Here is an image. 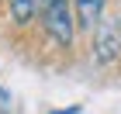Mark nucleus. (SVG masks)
<instances>
[{
  "label": "nucleus",
  "instance_id": "nucleus-2",
  "mask_svg": "<svg viewBox=\"0 0 121 114\" xmlns=\"http://www.w3.org/2000/svg\"><path fill=\"white\" fill-rule=\"evenodd\" d=\"M121 52V21L100 17V24L93 28V59L97 62H114Z\"/></svg>",
  "mask_w": 121,
  "mask_h": 114
},
{
  "label": "nucleus",
  "instance_id": "nucleus-5",
  "mask_svg": "<svg viewBox=\"0 0 121 114\" xmlns=\"http://www.w3.org/2000/svg\"><path fill=\"white\" fill-rule=\"evenodd\" d=\"M52 114H80V107H62V111H52Z\"/></svg>",
  "mask_w": 121,
  "mask_h": 114
},
{
  "label": "nucleus",
  "instance_id": "nucleus-4",
  "mask_svg": "<svg viewBox=\"0 0 121 114\" xmlns=\"http://www.w3.org/2000/svg\"><path fill=\"white\" fill-rule=\"evenodd\" d=\"M38 7H42V0H10V17H14V24H28Z\"/></svg>",
  "mask_w": 121,
  "mask_h": 114
},
{
  "label": "nucleus",
  "instance_id": "nucleus-1",
  "mask_svg": "<svg viewBox=\"0 0 121 114\" xmlns=\"http://www.w3.org/2000/svg\"><path fill=\"white\" fill-rule=\"evenodd\" d=\"M42 21H45V31L56 45L69 48L73 45V31H76V14L69 0H52L48 7H42Z\"/></svg>",
  "mask_w": 121,
  "mask_h": 114
},
{
  "label": "nucleus",
  "instance_id": "nucleus-6",
  "mask_svg": "<svg viewBox=\"0 0 121 114\" xmlns=\"http://www.w3.org/2000/svg\"><path fill=\"white\" fill-rule=\"evenodd\" d=\"M118 21H121V17H118Z\"/></svg>",
  "mask_w": 121,
  "mask_h": 114
},
{
  "label": "nucleus",
  "instance_id": "nucleus-3",
  "mask_svg": "<svg viewBox=\"0 0 121 114\" xmlns=\"http://www.w3.org/2000/svg\"><path fill=\"white\" fill-rule=\"evenodd\" d=\"M104 4L107 0H73V14L80 28H97L104 17Z\"/></svg>",
  "mask_w": 121,
  "mask_h": 114
}]
</instances>
